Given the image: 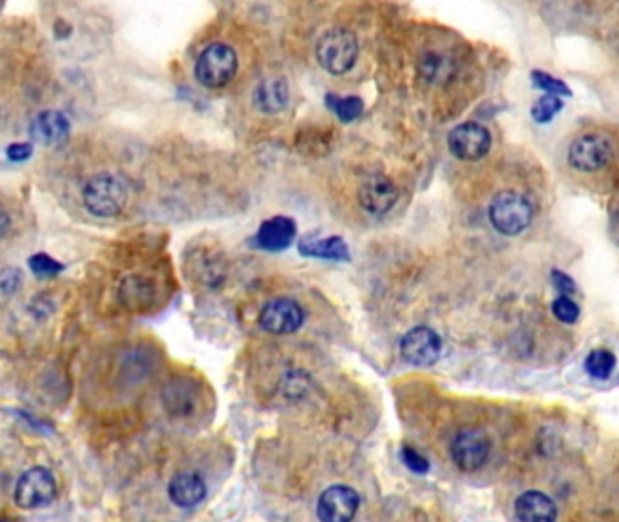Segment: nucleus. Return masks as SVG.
<instances>
[{
    "label": "nucleus",
    "mask_w": 619,
    "mask_h": 522,
    "mask_svg": "<svg viewBox=\"0 0 619 522\" xmlns=\"http://www.w3.org/2000/svg\"><path fill=\"white\" fill-rule=\"evenodd\" d=\"M315 57L326 73L343 77L348 71H352L357 62L359 44L350 29H328L321 35V39L317 40Z\"/></svg>",
    "instance_id": "f257e3e1"
},
{
    "label": "nucleus",
    "mask_w": 619,
    "mask_h": 522,
    "mask_svg": "<svg viewBox=\"0 0 619 522\" xmlns=\"http://www.w3.org/2000/svg\"><path fill=\"white\" fill-rule=\"evenodd\" d=\"M236 49L225 42H212L203 49L194 66V77L207 89H223L238 75Z\"/></svg>",
    "instance_id": "f03ea898"
},
{
    "label": "nucleus",
    "mask_w": 619,
    "mask_h": 522,
    "mask_svg": "<svg viewBox=\"0 0 619 522\" xmlns=\"http://www.w3.org/2000/svg\"><path fill=\"white\" fill-rule=\"evenodd\" d=\"M82 200L87 211L96 218H115L124 211L127 187L116 174H95L87 180Z\"/></svg>",
    "instance_id": "7ed1b4c3"
},
{
    "label": "nucleus",
    "mask_w": 619,
    "mask_h": 522,
    "mask_svg": "<svg viewBox=\"0 0 619 522\" xmlns=\"http://www.w3.org/2000/svg\"><path fill=\"white\" fill-rule=\"evenodd\" d=\"M533 205L518 191H502L489 205V220L504 236H518L533 222Z\"/></svg>",
    "instance_id": "20e7f679"
},
{
    "label": "nucleus",
    "mask_w": 619,
    "mask_h": 522,
    "mask_svg": "<svg viewBox=\"0 0 619 522\" xmlns=\"http://www.w3.org/2000/svg\"><path fill=\"white\" fill-rule=\"evenodd\" d=\"M491 455V441L484 430L480 428H462L453 443H451V457L462 472H477L487 463Z\"/></svg>",
    "instance_id": "39448f33"
},
{
    "label": "nucleus",
    "mask_w": 619,
    "mask_h": 522,
    "mask_svg": "<svg viewBox=\"0 0 619 522\" xmlns=\"http://www.w3.org/2000/svg\"><path fill=\"white\" fill-rule=\"evenodd\" d=\"M57 497V483L46 468H31L22 474L15 486V503L22 510H37L53 503Z\"/></svg>",
    "instance_id": "423d86ee"
},
{
    "label": "nucleus",
    "mask_w": 619,
    "mask_h": 522,
    "mask_svg": "<svg viewBox=\"0 0 619 522\" xmlns=\"http://www.w3.org/2000/svg\"><path fill=\"white\" fill-rule=\"evenodd\" d=\"M493 144L491 133L477 122H464L448 136L451 155L462 162H477L489 153Z\"/></svg>",
    "instance_id": "0eeeda50"
},
{
    "label": "nucleus",
    "mask_w": 619,
    "mask_h": 522,
    "mask_svg": "<svg viewBox=\"0 0 619 522\" xmlns=\"http://www.w3.org/2000/svg\"><path fill=\"white\" fill-rule=\"evenodd\" d=\"M400 354L413 367H431L442 354V339L429 327H415L400 339Z\"/></svg>",
    "instance_id": "6e6552de"
},
{
    "label": "nucleus",
    "mask_w": 619,
    "mask_h": 522,
    "mask_svg": "<svg viewBox=\"0 0 619 522\" xmlns=\"http://www.w3.org/2000/svg\"><path fill=\"white\" fill-rule=\"evenodd\" d=\"M305 323V310L290 298H277L267 303L259 314L261 329L274 336L294 334Z\"/></svg>",
    "instance_id": "1a4fd4ad"
},
{
    "label": "nucleus",
    "mask_w": 619,
    "mask_h": 522,
    "mask_svg": "<svg viewBox=\"0 0 619 522\" xmlns=\"http://www.w3.org/2000/svg\"><path fill=\"white\" fill-rule=\"evenodd\" d=\"M612 158V147L600 135H583L572 142L569 149V164L580 173H596Z\"/></svg>",
    "instance_id": "9d476101"
},
{
    "label": "nucleus",
    "mask_w": 619,
    "mask_h": 522,
    "mask_svg": "<svg viewBox=\"0 0 619 522\" xmlns=\"http://www.w3.org/2000/svg\"><path fill=\"white\" fill-rule=\"evenodd\" d=\"M359 506H361L359 493L350 486L335 484L321 493L317 503V515L321 521L326 522L352 521L359 512Z\"/></svg>",
    "instance_id": "9b49d317"
},
{
    "label": "nucleus",
    "mask_w": 619,
    "mask_h": 522,
    "mask_svg": "<svg viewBox=\"0 0 619 522\" xmlns=\"http://www.w3.org/2000/svg\"><path fill=\"white\" fill-rule=\"evenodd\" d=\"M357 198L366 213L382 216L393 209V205L399 200V191L391 178L377 173L362 182Z\"/></svg>",
    "instance_id": "f8f14e48"
},
{
    "label": "nucleus",
    "mask_w": 619,
    "mask_h": 522,
    "mask_svg": "<svg viewBox=\"0 0 619 522\" xmlns=\"http://www.w3.org/2000/svg\"><path fill=\"white\" fill-rule=\"evenodd\" d=\"M297 225L288 216H274L261 223L256 243L261 249L270 252L285 251L296 240Z\"/></svg>",
    "instance_id": "ddd939ff"
},
{
    "label": "nucleus",
    "mask_w": 619,
    "mask_h": 522,
    "mask_svg": "<svg viewBox=\"0 0 619 522\" xmlns=\"http://www.w3.org/2000/svg\"><path fill=\"white\" fill-rule=\"evenodd\" d=\"M290 102V87L283 77H268L254 89V106L263 115H279Z\"/></svg>",
    "instance_id": "4468645a"
},
{
    "label": "nucleus",
    "mask_w": 619,
    "mask_h": 522,
    "mask_svg": "<svg viewBox=\"0 0 619 522\" xmlns=\"http://www.w3.org/2000/svg\"><path fill=\"white\" fill-rule=\"evenodd\" d=\"M515 515L524 522H553L558 519V508L549 495L529 490L516 499Z\"/></svg>",
    "instance_id": "2eb2a0df"
},
{
    "label": "nucleus",
    "mask_w": 619,
    "mask_h": 522,
    "mask_svg": "<svg viewBox=\"0 0 619 522\" xmlns=\"http://www.w3.org/2000/svg\"><path fill=\"white\" fill-rule=\"evenodd\" d=\"M71 133V124L60 111H44L31 124V136L39 144L60 145L66 142Z\"/></svg>",
    "instance_id": "dca6fc26"
},
{
    "label": "nucleus",
    "mask_w": 619,
    "mask_h": 522,
    "mask_svg": "<svg viewBox=\"0 0 619 522\" xmlns=\"http://www.w3.org/2000/svg\"><path fill=\"white\" fill-rule=\"evenodd\" d=\"M207 486L201 475L194 472H180L169 483V499L178 508H194L205 499Z\"/></svg>",
    "instance_id": "f3484780"
},
{
    "label": "nucleus",
    "mask_w": 619,
    "mask_h": 522,
    "mask_svg": "<svg viewBox=\"0 0 619 522\" xmlns=\"http://www.w3.org/2000/svg\"><path fill=\"white\" fill-rule=\"evenodd\" d=\"M200 401V394L191 381H172L163 388V403L174 416H191Z\"/></svg>",
    "instance_id": "a211bd4d"
},
{
    "label": "nucleus",
    "mask_w": 619,
    "mask_h": 522,
    "mask_svg": "<svg viewBox=\"0 0 619 522\" xmlns=\"http://www.w3.org/2000/svg\"><path fill=\"white\" fill-rule=\"evenodd\" d=\"M299 251L305 256L312 258H321V260L348 261L350 260V251L348 245L343 238H303L299 242Z\"/></svg>",
    "instance_id": "6ab92c4d"
},
{
    "label": "nucleus",
    "mask_w": 619,
    "mask_h": 522,
    "mask_svg": "<svg viewBox=\"0 0 619 522\" xmlns=\"http://www.w3.org/2000/svg\"><path fill=\"white\" fill-rule=\"evenodd\" d=\"M419 73L428 86H439L451 77L453 68L448 57L440 55L437 51H428L426 55L420 57Z\"/></svg>",
    "instance_id": "aec40b11"
},
{
    "label": "nucleus",
    "mask_w": 619,
    "mask_h": 522,
    "mask_svg": "<svg viewBox=\"0 0 619 522\" xmlns=\"http://www.w3.org/2000/svg\"><path fill=\"white\" fill-rule=\"evenodd\" d=\"M616 363L618 359L610 350L598 348V350H592L585 359V370L594 379H609L616 368Z\"/></svg>",
    "instance_id": "412c9836"
},
{
    "label": "nucleus",
    "mask_w": 619,
    "mask_h": 522,
    "mask_svg": "<svg viewBox=\"0 0 619 522\" xmlns=\"http://www.w3.org/2000/svg\"><path fill=\"white\" fill-rule=\"evenodd\" d=\"M562 109V98L558 97V95H549V93H545L542 98H538V100L534 102L531 115H533L534 122H538V124H549L554 116L558 115Z\"/></svg>",
    "instance_id": "4be33fe9"
},
{
    "label": "nucleus",
    "mask_w": 619,
    "mask_h": 522,
    "mask_svg": "<svg viewBox=\"0 0 619 522\" xmlns=\"http://www.w3.org/2000/svg\"><path fill=\"white\" fill-rule=\"evenodd\" d=\"M330 107L334 109L335 115L339 116L341 122L350 124L362 115L364 102L359 97L335 98V102H330Z\"/></svg>",
    "instance_id": "5701e85b"
},
{
    "label": "nucleus",
    "mask_w": 619,
    "mask_h": 522,
    "mask_svg": "<svg viewBox=\"0 0 619 522\" xmlns=\"http://www.w3.org/2000/svg\"><path fill=\"white\" fill-rule=\"evenodd\" d=\"M553 314L554 318L558 319V321L567 323V325H572V323H576L578 318H580V307H578L576 301L572 300L571 296L560 294V296L553 301Z\"/></svg>",
    "instance_id": "b1692460"
},
{
    "label": "nucleus",
    "mask_w": 619,
    "mask_h": 522,
    "mask_svg": "<svg viewBox=\"0 0 619 522\" xmlns=\"http://www.w3.org/2000/svg\"><path fill=\"white\" fill-rule=\"evenodd\" d=\"M534 86L538 87V89H543L545 93H549V95H558V97H571V89L569 86L562 82V80H558V78L551 77L549 73H543V71H533Z\"/></svg>",
    "instance_id": "393cba45"
},
{
    "label": "nucleus",
    "mask_w": 619,
    "mask_h": 522,
    "mask_svg": "<svg viewBox=\"0 0 619 522\" xmlns=\"http://www.w3.org/2000/svg\"><path fill=\"white\" fill-rule=\"evenodd\" d=\"M29 269L40 278H51L62 272V265L57 260L49 258L48 254H35L29 258Z\"/></svg>",
    "instance_id": "a878e982"
},
{
    "label": "nucleus",
    "mask_w": 619,
    "mask_h": 522,
    "mask_svg": "<svg viewBox=\"0 0 619 522\" xmlns=\"http://www.w3.org/2000/svg\"><path fill=\"white\" fill-rule=\"evenodd\" d=\"M402 459L406 466L413 470L415 474H426L429 470L428 459L424 455L419 454L415 448H404L402 450Z\"/></svg>",
    "instance_id": "bb28decb"
},
{
    "label": "nucleus",
    "mask_w": 619,
    "mask_h": 522,
    "mask_svg": "<svg viewBox=\"0 0 619 522\" xmlns=\"http://www.w3.org/2000/svg\"><path fill=\"white\" fill-rule=\"evenodd\" d=\"M551 280H553L554 289L558 290L560 294L572 296V294L576 292V283H574L571 276H567L565 272H551Z\"/></svg>",
    "instance_id": "cd10ccee"
},
{
    "label": "nucleus",
    "mask_w": 619,
    "mask_h": 522,
    "mask_svg": "<svg viewBox=\"0 0 619 522\" xmlns=\"http://www.w3.org/2000/svg\"><path fill=\"white\" fill-rule=\"evenodd\" d=\"M6 155L11 162H24V160H28L29 156L33 155V145L11 144Z\"/></svg>",
    "instance_id": "c85d7f7f"
},
{
    "label": "nucleus",
    "mask_w": 619,
    "mask_h": 522,
    "mask_svg": "<svg viewBox=\"0 0 619 522\" xmlns=\"http://www.w3.org/2000/svg\"><path fill=\"white\" fill-rule=\"evenodd\" d=\"M8 231H10V216L4 211V207L0 205V240L6 236Z\"/></svg>",
    "instance_id": "c756f323"
}]
</instances>
